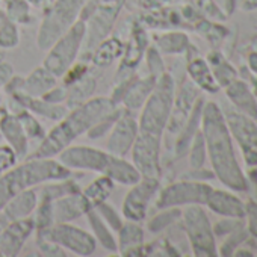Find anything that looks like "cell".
Listing matches in <instances>:
<instances>
[{
  "instance_id": "cell-3",
  "label": "cell",
  "mask_w": 257,
  "mask_h": 257,
  "mask_svg": "<svg viewBox=\"0 0 257 257\" xmlns=\"http://www.w3.org/2000/svg\"><path fill=\"white\" fill-rule=\"evenodd\" d=\"M73 177V171L52 158H28L22 165H16L0 177V210L17 194L37 185Z\"/></svg>"
},
{
  "instance_id": "cell-50",
  "label": "cell",
  "mask_w": 257,
  "mask_h": 257,
  "mask_svg": "<svg viewBox=\"0 0 257 257\" xmlns=\"http://www.w3.org/2000/svg\"><path fill=\"white\" fill-rule=\"evenodd\" d=\"M245 215L248 216V231L257 237V203L249 201L245 206Z\"/></svg>"
},
{
  "instance_id": "cell-41",
  "label": "cell",
  "mask_w": 257,
  "mask_h": 257,
  "mask_svg": "<svg viewBox=\"0 0 257 257\" xmlns=\"http://www.w3.org/2000/svg\"><path fill=\"white\" fill-rule=\"evenodd\" d=\"M121 113V107H116L112 113H109L107 116H104L103 119H100L98 122H95L89 131L86 132L88 138L89 140H98L104 135H107L110 132V128L113 125V122L116 121V118L119 116Z\"/></svg>"
},
{
  "instance_id": "cell-25",
  "label": "cell",
  "mask_w": 257,
  "mask_h": 257,
  "mask_svg": "<svg viewBox=\"0 0 257 257\" xmlns=\"http://www.w3.org/2000/svg\"><path fill=\"white\" fill-rule=\"evenodd\" d=\"M203 107H204V101L203 100H197L186 122L183 124V127L180 128V137L176 143V156L182 158L188 150L189 146L195 137V134L198 132V125L201 122V113H203Z\"/></svg>"
},
{
  "instance_id": "cell-13",
  "label": "cell",
  "mask_w": 257,
  "mask_h": 257,
  "mask_svg": "<svg viewBox=\"0 0 257 257\" xmlns=\"http://www.w3.org/2000/svg\"><path fill=\"white\" fill-rule=\"evenodd\" d=\"M131 152L134 165L143 177H159L161 137L140 132Z\"/></svg>"
},
{
  "instance_id": "cell-45",
  "label": "cell",
  "mask_w": 257,
  "mask_h": 257,
  "mask_svg": "<svg viewBox=\"0 0 257 257\" xmlns=\"http://www.w3.org/2000/svg\"><path fill=\"white\" fill-rule=\"evenodd\" d=\"M88 74V65H85V64H73L64 74H62V77H64V85L65 86H71L73 83H76V82H79L80 79H83L85 76Z\"/></svg>"
},
{
  "instance_id": "cell-39",
  "label": "cell",
  "mask_w": 257,
  "mask_h": 257,
  "mask_svg": "<svg viewBox=\"0 0 257 257\" xmlns=\"http://www.w3.org/2000/svg\"><path fill=\"white\" fill-rule=\"evenodd\" d=\"M180 216H182V210L179 207H167V209H162L161 213L155 215L149 221V230L152 233H159V231L165 230L167 227H170L171 224H174Z\"/></svg>"
},
{
  "instance_id": "cell-15",
  "label": "cell",
  "mask_w": 257,
  "mask_h": 257,
  "mask_svg": "<svg viewBox=\"0 0 257 257\" xmlns=\"http://www.w3.org/2000/svg\"><path fill=\"white\" fill-rule=\"evenodd\" d=\"M159 189L158 177H141L140 182L132 185V189L125 195L122 204V215L127 221L140 222L146 218L149 204Z\"/></svg>"
},
{
  "instance_id": "cell-27",
  "label": "cell",
  "mask_w": 257,
  "mask_h": 257,
  "mask_svg": "<svg viewBox=\"0 0 257 257\" xmlns=\"http://www.w3.org/2000/svg\"><path fill=\"white\" fill-rule=\"evenodd\" d=\"M118 249L122 255H135L143 249L144 230L134 221L122 224L118 230Z\"/></svg>"
},
{
  "instance_id": "cell-52",
  "label": "cell",
  "mask_w": 257,
  "mask_h": 257,
  "mask_svg": "<svg viewBox=\"0 0 257 257\" xmlns=\"http://www.w3.org/2000/svg\"><path fill=\"white\" fill-rule=\"evenodd\" d=\"M26 2H28L29 5L37 7V8H40V10H43V11L46 13V11L52 7L53 0H26Z\"/></svg>"
},
{
  "instance_id": "cell-29",
  "label": "cell",
  "mask_w": 257,
  "mask_h": 257,
  "mask_svg": "<svg viewBox=\"0 0 257 257\" xmlns=\"http://www.w3.org/2000/svg\"><path fill=\"white\" fill-rule=\"evenodd\" d=\"M86 216H88V221H89V225L94 231V237L95 240H98V243L107 249V251H116L118 249V243L112 234V228L101 219V216L95 212V209H91L86 212Z\"/></svg>"
},
{
  "instance_id": "cell-10",
  "label": "cell",
  "mask_w": 257,
  "mask_h": 257,
  "mask_svg": "<svg viewBox=\"0 0 257 257\" xmlns=\"http://www.w3.org/2000/svg\"><path fill=\"white\" fill-rule=\"evenodd\" d=\"M212 188L206 183L198 180H180L168 185L162 189L156 206L159 209L167 207H180V206H191V204H206L207 197Z\"/></svg>"
},
{
  "instance_id": "cell-22",
  "label": "cell",
  "mask_w": 257,
  "mask_h": 257,
  "mask_svg": "<svg viewBox=\"0 0 257 257\" xmlns=\"http://www.w3.org/2000/svg\"><path fill=\"white\" fill-rule=\"evenodd\" d=\"M156 80L158 77L155 76H149V77H144V79H134V82L128 85V88L125 89L122 98H121V103L124 104V109H128V110H140L146 100L149 98L150 92L153 91L155 85H156Z\"/></svg>"
},
{
  "instance_id": "cell-57",
  "label": "cell",
  "mask_w": 257,
  "mask_h": 257,
  "mask_svg": "<svg viewBox=\"0 0 257 257\" xmlns=\"http://www.w3.org/2000/svg\"><path fill=\"white\" fill-rule=\"evenodd\" d=\"M0 61H4V55H0Z\"/></svg>"
},
{
  "instance_id": "cell-58",
  "label": "cell",
  "mask_w": 257,
  "mask_h": 257,
  "mask_svg": "<svg viewBox=\"0 0 257 257\" xmlns=\"http://www.w3.org/2000/svg\"><path fill=\"white\" fill-rule=\"evenodd\" d=\"M0 140H2V135H0Z\"/></svg>"
},
{
  "instance_id": "cell-4",
  "label": "cell",
  "mask_w": 257,
  "mask_h": 257,
  "mask_svg": "<svg viewBox=\"0 0 257 257\" xmlns=\"http://www.w3.org/2000/svg\"><path fill=\"white\" fill-rule=\"evenodd\" d=\"M176 95V85L171 74L164 73L158 77L153 91L141 107L140 116V132H146L150 135H156L162 138V134L167 128L170 113L173 109Z\"/></svg>"
},
{
  "instance_id": "cell-2",
  "label": "cell",
  "mask_w": 257,
  "mask_h": 257,
  "mask_svg": "<svg viewBox=\"0 0 257 257\" xmlns=\"http://www.w3.org/2000/svg\"><path fill=\"white\" fill-rule=\"evenodd\" d=\"M118 104H115L110 97L89 98L85 103L71 107V110H68L65 116L58 121L52 131L46 134L35 155L29 158L46 159L58 156L64 149L71 146L76 138L86 134L95 122L112 113Z\"/></svg>"
},
{
  "instance_id": "cell-30",
  "label": "cell",
  "mask_w": 257,
  "mask_h": 257,
  "mask_svg": "<svg viewBox=\"0 0 257 257\" xmlns=\"http://www.w3.org/2000/svg\"><path fill=\"white\" fill-rule=\"evenodd\" d=\"M188 73H189L192 82L197 83L201 89H206L209 92H216L219 89V85L212 74L210 65L206 61H203L200 58L194 59L188 67Z\"/></svg>"
},
{
  "instance_id": "cell-17",
  "label": "cell",
  "mask_w": 257,
  "mask_h": 257,
  "mask_svg": "<svg viewBox=\"0 0 257 257\" xmlns=\"http://www.w3.org/2000/svg\"><path fill=\"white\" fill-rule=\"evenodd\" d=\"M197 101V88L192 82H185L179 89L177 95H174L173 109L170 113V119L167 128L170 134H179L183 124L186 122L194 104Z\"/></svg>"
},
{
  "instance_id": "cell-49",
  "label": "cell",
  "mask_w": 257,
  "mask_h": 257,
  "mask_svg": "<svg viewBox=\"0 0 257 257\" xmlns=\"http://www.w3.org/2000/svg\"><path fill=\"white\" fill-rule=\"evenodd\" d=\"M67 97H68V86H53L50 91H47L41 98L47 103H52V104H59L62 101H67Z\"/></svg>"
},
{
  "instance_id": "cell-14",
  "label": "cell",
  "mask_w": 257,
  "mask_h": 257,
  "mask_svg": "<svg viewBox=\"0 0 257 257\" xmlns=\"http://www.w3.org/2000/svg\"><path fill=\"white\" fill-rule=\"evenodd\" d=\"M138 134H140V124L134 112L128 109H121L119 116L116 118L109 132L106 150L110 155L124 158L131 152Z\"/></svg>"
},
{
  "instance_id": "cell-42",
  "label": "cell",
  "mask_w": 257,
  "mask_h": 257,
  "mask_svg": "<svg viewBox=\"0 0 257 257\" xmlns=\"http://www.w3.org/2000/svg\"><path fill=\"white\" fill-rule=\"evenodd\" d=\"M37 215H35V228L37 230H44L49 228L50 225L55 224L53 219V210H52V201H43L40 200V204L37 206Z\"/></svg>"
},
{
  "instance_id": "cell-33",
  "label": "cell",
  "mask_w": 257,
  "mask_h": 257,
  "mask_svg": "<svg viewBox=\"0 0 257 257\" xmlns=\"http://www.w3.org/2000/svg\"><path fill=\"white\" fill-rule=\"evenodd\" d=\"M79 191V185L71 179H64V180H55V182H49V185L43 186L41 192H40V200L43 201H53L56 198H61L64 195L73 194Z\"/></svg>"
},
{
  "instance_id": "cell-59",
  "label": "cell",
  "mask_w": 257,
  "mask_h": 257,
  "mask_svg": "<svg viewBox=\"0 0 257 257\" xmlns=\"http://www.w3.org/2000/svg\"><path fill=\"white\" fill-rule=\"evenodd\" d=\"M0 2H2V0H0Z\"/></svg>"
},
{
  "instance_id": "cell-53",
  "label": "cell",
  "mask_w": 257,
  "mask_h": 257,
  "mask_svg": "<svg viewBox=\"0 0 257 257\" xmlns=\"http://www.w3.org/2000/svg\"><path fill=\"white\" fill-rule=\"evenodd\" d=\"M170 0H144V4H146V7H149V8H161V7H164L165 4H168Z\"/></svg>"
},
{
  "instance_id": "cell-37",
  "label": "cell",
  "mask_w": 257,
  "mask_h": 257,
  "mask_svg": "<svg viewBox=\"0 0 257 257\" xmlns=\"http://www.w3.org/2000/svg\"><path fill=\"white\" fill-rule=\"evenodd\" d=\"M14 113H17V116H19V119L25 128V132H26L28 140H38V141L44 140V137H46L44 128L38 122V119L35 118V115L32 112H29L25 107H20V110H17Z\"/></svg>"
},
{
  "instance_id": "cell-26",
  "label": "cell",
  "mask_w": 257,
  "mask_h": 257,
  "mask_svg": "<svg viewBox=\"0 0 257 257\" xmlns=\"http://www.w3.org/2000/svg\"><path fill=\"white\" fill-rule=\"evenodd\" d=\"M56 79L58 77L43 65L35 68L26 79H23V86L20 91L31 97H43L47 91L56 86Z\"/></svg>"
},
{
  "instance_id": "cell-24",
  "label": "cell",
  "mask_w": 257,
  "mask_h": 257,
  "mask_svg": "<svg viewBox=\"0 0 257 257\" xmlns=\"http://www.w3.org/2000/svg\"><path fill=\"white\" fill-rule=\"evenodd\" d=\"M37 206H38V195L34 189L29 188L13 197L2 210L5 212V216L10 221H17V219L29 218L32 212L37 209Z\"/></svg>"
},
{
  "instance_id": "cell-35",
  "label": "cell",
  "mask_w": 257,
  "mask_h": 257,
  "mask_svg": "<svg viewBox=\"0 0 257 257\" xmlns=\"http://www.w3.org/2000/svg\"><path fill=\"white\" fill-rule=\"evenodd\" d=\"M158 47L164 53H182L189 46V40L182 32H170L156 37Z\"/></svg>"
},
{
  "instance_id": "cell-56",
  "label": "cell",
  "mask_w": 257,
  "mask_h": 257,
  "mask_svg": "<svg viewBox=\"0 0 257 257\" xmlns=\"http://www.w3.org/2000/svg\"><path fill=\"white\" fill-rule=\"evenodd\" d=\"M0 109H2V97H0Z\"/></svg>"
},
{
  "instance_id": "cell-20",
  "label": "cell",
  "mask_w": 257,
  "mask_h": 257,
  "mask_svg": "<svg viewBox=\"0 0 257 257\" xmlns=\"http://www.w3.org/2000/svg\"><path fill=\"white\" fill-rule=\"evenodd\" d=\"M206 204L212 212L225 218L240 219L242 216H245V204L228 191L212 188Z\"/></svg>"
},
{
  "instance_id": "cell-51",
  "label": "cell",
  "mask_w": 257,
  "mask_h": 257,
  "mask_svg": "<svg viewBox=\"0 0 257 257\" xmlns=\"http://www.w3.org/2000/svg\"><path fill=\"white\" fill-rule=\"evenodd\" d=\"M13 77H14L13 65L5 61H0V88H5Z\"/></svg>"
},
{
  "instance_id": "cell-7",
  "label": "cell",
  "mask_w": 257,
  "mask_h": 257,
  "mask_svg": "<svg viewBox=\"0 0 257 257\" xmlns=\"http://www.w3.org/2000/svg\"><path fill=\"white\" fill-rule=\"evenodd\" d=\"M185 221V230L195 255L210 257L216 255L215 233L210 221L201 207V204H191L182 212Z\"/></svg>"
},
{
  "instance_id": "cell-34",
  "label": "cell",
  "mask_w": 257,
  "mask_h": 257,
  "mask_svg": "<svg viewBox=\"0 0 257 257\" xmlns=\"http://www.w3.org/2000/svg\"><path fill=\"white\" fill-rule=\"evenodd\" d=\"M5 16L16 25H31V5L26 0H7Z\"/></svg>"
},
{
  "instance_id": "cell-44",
  "label": "cell",
  "mask_w": 257,
  "mask_h": 257,
  "mask_svg": "<svg viewBox=\"0 0 257 257\" xmlns=\"http://www.w3.org/2000/svg\"><path fill=\"white\" fill-rule=\"evenodd\" d=\"M19 156L10 146H0V176L17 165Z\"/></svg>"
},
{
  "instance_id": "cell-1",
  "label": "cell",
  "mask_w": 257,
  "mask_h": 257,
  "mask_svg": "<svg viewBox=\"0 0 257 257\" xmlns=\"http://www.w3.org/2000/svg\"><path fill=\"white\" fill-rule=\"evenodd\" d=\"M200 124L206 143V153L209 155L215 176L228 189L246 191V179L237 164L228 125L216 103L209 101L204 104Z\"/></svg>"
},
{
  "instance_id": "cell-28",
  "label": "cell",
  "mask_w": 257,
  "mask_h": 257,
  "mask_svg": "<svg viewBox=\"0 0 257 257\" xmlns=\"http://www.w3.org/2000/svg\"><path fill=\"white\" fill-rule=\"evenodd\" d=\"M122 53H124V46L118 38H115V37L104 38L95 47V52L92 55V64L95 67L104 68V67L110 65Z\"/></svg>"
},
{
  "instance_id": "cell-47",
  "label": "cell",
  "mask_w": 257,
  "mask_h": 257,
  "mask_svg": "<svg viewBox=\"0 0 257 257\" xmlns=\"http://www.w3.org/2000/svg\"><path fill=\"white\" fill-rule=\"evenodd\" d=\"M147 65L150 68V74L155 76V77H159L161 74L165 73V68H164V62L161 59V55H159V52L155 47H150L149 52H147Z\"/></svg>"
},
{
  "instance_id": "cell-11",
  "label": "cell",
  "mask_w": 257,
  "mask_h": 257,
  "mask_svg": "<svg viewBox=\"0 0 257 257\" xmlns=\"http://www.w3.org/2000/svg\"><path fill=\"white\" fill-rule=\"evenodd\" d=\"M38 233L77 255H91L97 248V240L92 234L70 222H56L49 228L38 230Z\"/></svg>"
},
{
  "instance_id": "cell-48",
  "label": "cell",
  "mask_w": 257,
  "mask_h": 257,
  "mask_svg": "<svg viewBox=\"0 0 257 257\" xmlns=\"http://www.w3.org/2000/svg\"><path fill=\"white\" fill-rule=\"evenodd\" d=\"M37 245L40 248V251L44 255H65V251L62 249V246H59L58 243H55L53 240H49L47 237H44L43 234L38 233V239H37Z\"/></svg>"
},
{
  "instance_id": "cell-8",
  "label": "cell",
  "mask_w": 257,
  "mask_h": 257,
  "mask_svg": "<svg viewBox=\"0 0 257 257\" xmlns=\"http://www.w3.org/2000/svg\"><path fill=\"white\" fill-rule=\"evenodd\" d=\"M224 118L230 135L240 147L245 165L249 170H257V125L252 118L236 110H227Z\"/></svg>"
},
{
  "instance_id": "cell-55",
  "label": "cell",
  "mask_w": 257,
  "mask_h": 257,
  "mask_svg": "<svg viewBox=\"0 0 257 257\" xmlns=\"http://www.w3.org/2000/svg\"><path fill=\"white\" fill-rule=\"evenodd\" d=\"M248 64H249L251 70H252L254 73H257V53H251V55H249Z\"/></svg>"
},
{
  "instance_id": "cell-12",
  "label": "cell",
  "mask_w": 257,
  "mask_h": 257,
  "mask_svg": "<svg viewBox=\"0 0 257 257\" xmlns=\"http://www.w3.org/2000/svg\"><path fill=\"white\" fill-rule=\"evenodd\" d=\"M124 4V0H98L97 8L94 10L92 16L85 22L86 32L85 41L88 43V49L91 50L100 41L107 38L119 11Z\"/></svg>"
},
{
  "instance_id": "cell-54",
  "label": "cell",
  "mask_w": 257,
  "mask_h": 257,
  "mask_svg": "<svg viewBox=\"0 0 257 257\" xmlns=\"http://www.w3.org/2000/svg\"><path fill=\"white\" fill-rule=\"evenodd\" d=\"M240 7L243 11H254L257 10V0H242Z\"/></svg>"
},
{
  "instance_id": "cell-5",
  "label": "cell",
  "mask_w": 257,
  "mask_h": 257,
  "mask_svg": "<svg viewBox=\"0 0 257 257\" xmlns=\"http://www.w3.org/2000/svg\"><path fill=\"white\" fill-rule=\"evenodd\" d=\"M88 0H53L52 7L44 13L37 43L41 50H49L53 43L79 20L80 11Z\"/></svg>"
},
{
  "instance_id": "cell-6",
  "label": "cell",
  "mask_w": 257,
  "mask_h": 257,
  "mask_svg": "<svg viewBox=\"0 0 257 257\" xmlns=\"http://www.w3.org/2000/svg\"><path fill=\"white\" fill-rule=\"evenodd\" d=\"M85 22L77 20L49 49V55L44 59V67L56 77H61L76 62L85 41Z\"/></svg>"
},
{
  "instance_id": "cell-19",
  "label": "cell",
  "mask_w": 257,
  "mask_h": 257,
  "mask_svg": "<svg viewBox=\"0 0 257 257\" xmlns=\"http://www.w3.org/2000/svg\"><path fill=\"white\" fill-rule=\"evenodd\" d=\"M94 209L80 191L64 195L52 201L53 219L56 222H71L73 219L86 215L88 210Z\"/></svg>"
},
{
  "instance_id": "cell-60",
  "label": "cell",
  "mask_w": 257,
  "mask_h": 257,
  "mask_svg": "<svg viewBox=\"0 0 257 257\" xmlns=\"http://www.w3.org/2000/svg\"><path fill=\"white\" fill-rule=\"evenodd\" d=\"M234 2H236V0H234Z\"/></svg>"
},
{
  "instance_id": "cell-21",
  "label": "cell",
  "mask_w": 257,
  "mask_h": 257,
  "mask_svg": "<svg viewBox=\"0 0 257 257\" xmlns=\"http://www.w3.org/2000/svg\"><path fill=\"white\" fill-rule=\"evenodd\" d=\"M13 98L25 109H28L29 112H32L34 115H40L44 116L47 119H53V121H59L65 116V113L68 112V106H62V104H52L44 101L41 97H31L28 94H25L23 91H16L11 94Z\"/></svg>"
},
{
  "instance_id": "cell-32",
  "label": "cell",
  "mask_w": 257,
  "mask_h": 257,
  "mask_svg": "<svg viewBox=\"0 0 257 257\" xmlns=\"http://www.w3.org/2000/svg\"><path fill=\"white\" fill-rule=\"evenodd\" d=\"M97 86V82L94 77H83L79 82L71 85V89H68V97H67V103H68V109L79 106L82 103H85L86 100L91 98V95L94 94Z\"/></svg>"
},
{
  "instance_id": "cell-43",
  "label": "cell",
  "mask_w": 257,
  "mask_h": 257,
  "mask_svg": "<svg viewBox=\"0 0 257 257\" xmlns=\"http://www.w3.org/2000/svg\"><path fill=\"white\" fill-rule=\"evenodd\" d=\"M95 209V212L101 216V219L113 230V231H118L119 228H121V225H122V221H121V218H119V215L115 212V209L112 207V206H109V204H106V201H103V203H100L98 206H95L94 207Z\"/></svg>"
},
{
  "instance_id": "cell-18",
  "label": "cell",
  "mask_w": 257,
  "mask_h": 257,
  "mask_svg": "<svg viewBox=\"0 0 257 257\" xmlns=\"http://www.w3.org/2000/svg\"><path fill=\"white\" fill-rule=\"evenodd\" d=\"M0 135L8 143L10 147L14 149L19 159H23L28 156L29 140L26 137V132L17 113L7 112V110L2 112V116H0Z\"/></svg>"
},
{
  "instance_id": "cell-46",
  "label": "cell",
  "mask_w": 257,
  "mask_h": 257,
  "mask_svg": "<svg viewBox=\"0 0 257 257\" xmlns=\"http://www.w3.org/2000/svg\"><path fill=\"white\" fill-rule=\"evenodd\" d=\"M245 236H246V231H245V230H242V228L234 230L233 234H231L230 237H227V240L222 243L219 254H221V255H230V254H233V251L236 249V246H237L239 243H242V242L246 239Z\"/></svg>"
},
{
  "instance_id": "cell-23",
  "label": "cell",
  "mask_w": 257,
  "mask_h": 257,
  "mask_svg": "<svg viewBox=\"0 0 257 257\" xmlns=\"http://www.w3.org/2000/svg\"><path fill=\"white\" fill-rule=\"evenodd\" d=\"M227 97L230 101L239 109V112L248 115L249 118H257V101L249 89V86L243 80L234 79L227 85Z\"/></svg>"
},
{
  "instance_id": "cell-9",
  "label": "cell",
  "mask_w": 257,
  "mask_h": 257,
  "mask_svg": "<svg viewBox=\"0 0 257 257\" xmlns=\"http://www.w3.org/2000/svg\"><path fill=\"white\" fill-rule=\"evenodd\" d=\"M113 155L88 146H68L58 155V162H61L68 170L94 171L106 176Z\"/></svg>"
},
{
  "instance_id": "cell-16",
  "label": "cell",
  "mask_w": 257,
  "mask_h": 257,
  "mask_svg": "<svg viewBox=\"0 0 257 257\" xmlns=\"http://www.w3.org/2000/svg\"><path fill=\"white\" fill-rule=\"evenodd\" d=\"M34 230L35 222L31 216L11 221L4 230H0V255H17Z\"/></svg>"
},
{
  "instance_id": "cell-31",
  "label": "cell",
  "mask_w": 257,
  "mask_h": 257,
  "mask_svg": "<svg viewBox=\"0 0 257 257\" xmlns=\"http://www.w3.org/2000/svg\"><path fill=\"white\" fill-rule=\"evenodd\" d=\"M113 185H115V182L112 179L101 174V177H97L94 182H91V185L85 191H82V194L88 200V203L92 207H95L109 198V195L113 191Z\"/></svg>"
},
{
  "instance_id": "cell-36",
  "label": "cell",
  "mask_w": 257,
  "mask_h": 257,
  "mask_svg": "<svg viewBox=\"0 0 257 257\" xmlns=\"http://www.w3.org/2000/svg\"><path fill=\"white\" fill-rule=\"evenodd\" d=\"M209 59L212 64V67H210L212 74H213L215 80L218 82V85L227 86L228 83H231L236 79V71L225 62L224 58H221V55L212 53Z\"/></svg>"
},
{
  "instance_id": "cell-38",
  "label": "cell",
  "mask_w": 257,
  "mask_h": 257,
  "mask_svg": "<svg viewBox=\"0 0 257 257\" xmlns=\"http://www.w3.org/2000/svg\"><path fill=\"white\" fill-rule=\"evenodd\" d=\"M20 43V32L14 22H11L5 14H0V47L13 49Z\"/></svg>"
},
{
  "instance_id": "cell-40",
  "label": "cell",
  "mask_w": 257,
  "mask_h": 257,
  "mask_svg": "<svg viewBox=\"0 0 257 257\" xmlns=\"http://www.w3.org/2000/svg\"><path fill=\"white\" fill-rule=\"evenodd\" d=\"M189 164L194 170L201 168L206 161V143L203 138V134L198 131L189 146Z\"/></svg>"
}]
</instances>
